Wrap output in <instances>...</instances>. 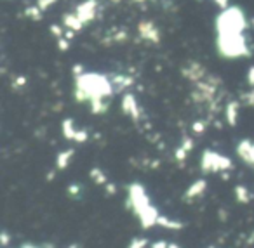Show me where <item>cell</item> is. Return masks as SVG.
Masks as SVG:
<instances>
[{
    "instance_id": "cell-1",
    "label": "cell",
    "mask_w": 254,
    "mask_h": 248,
    "mask_svg": "<svg viewBox=\"0 0 254 248\" xmlns=\"http://www.w3.org/2000/svg\"><path fill=\"white\" fill-rule=\"evenodd\" d=\"M73 80V96L77 99V102H87L89 104V102L96 101V99H110L115 94L108 75L85 71L84 75L75 77Z\"/></svg>"
},
{
    "instance_id": "cell-2",
    "label": "cell",
    "mask_w": 254,
    "mask_h": 248,
    "mask_svg": "<svg viewBox=\"0 0 254 248\" xmlns=\"http://www.w3.org/2000/svg\"><path fill=\"white\" fill-rule=\"evenodd\" d=\"M216 49L218 54L225 59H239V57L251 56V44L246 33H226L216 35Z\"/></svg>"
},
{
    "instance_id": "cell-3",
    "label": "cell",
    "mask_w": 254,
    "mask_h": 248,
    "mask_svg": "<svg viewBox=\"0 0 254 248\" xmlns=\"http://www.w3.org/2000/svg\"><path fill=\"white\" fill-rule=\"evenodd\" d=\"M216 35L226 33H244L247 30V16L239 5H228L216 16Z\"/></svg>"
},
{
    "instance_id": "cell-4",
    "label": "cell",
    "mask_w": 254,
    "mask_h": 248,
    "mask_svg": "<svg viewBox=\"0 0 254 248\" xmlns=\"http://www.w3.org/2000/svg\"><path fill=\"white\" fill-rule=\"evenodd\" d=\"M126 205L136 217H139L146 208H150L153 203L150 201V196H148V193H146L145 186L139 184V182H132V184L127 186Z\"/></svg>"
},
{
    "instance_id": "cell-5",
    "label": "cell",
    "mask_w": 254,
    "mask_h": 248,
    "mask_svg": "<svg viewBox=\"0 0 254 248\" xmlns=\"http://www.w3.org/2000/svg\"><path fill=\"white\" fill-rule=\"evenodd\" d=\"M233 168V161L228 156L218 153L214 149H204L200 156V170L204 174H218V172H230Z\"/></svg>"
},
{
    "instance_id": "cell-6",
    "label": "cell",
    "mask_w": 254,
    "mask_h": 248,
    "mask_svg": "<svg viewBox=\"0 0 254 248\" xmlns=\"http://www.w3.org/2000/svg\"><path fill=\"white\" fill-rule=\"evenodd\" d=\"M138 35L141 40H145V42H148V44H155V46H159L160 40H162V33H160L159 26H157L152 19H143V21H139Z\"/></svg>"
},
{
    "instance_id": "cell-7",
    "label": "cell",
    "mask_w": 254,
    "mask_h": 248,
    "mask_svg": "<svg viewBox=\"0 0 254 248\" xmlns=\"http://www.w3.org/2000/svg\"><path fill=\"white\" fill-rule=\"evenodd\" d=\"M99 2L98 0H82L80 4L75 7V14L80 18V21L84 23V26H87L89 23H92L98 16Z\"/></svg>"
},
{
    "instance_id": "cell-8",
    "label": "cell",
    "mask_w": 254,
    "mask_h": 248,
    "mask_svg": "<svg viewBox=\"0 0 254 248\" xmlns=\"http://www.w3.org/2000/svg\"><path fill=\"white\" fill-rule=\"evenodd\" d=\"M207 75H209V71L205 70L204 64H200L198 61H188V63L181 68V77L187 78V80L191 82V84L202 82Z\"/></svg>"
},
{
    "instance_id": "cell-9",
    "label": "cell",
    "mask_w": 254,
    "mask_h": 248,
    "mask_svg": "<svg viewBox=\"0 0 254 248\" xmlns=\"http://www.w3.org/2000/svg\"><path fill=\"white\" fill-rule=\"evenodd\" d=\"M120 108H122V113L126 116H129L134 122H139L141 120V108H139V102L136 99L134 94L131 92H126L122 96V101H120Z\"/></svg>"
},
{
    "instance_id": "cell-10",
    "label": "cell",
    "mask_w": 254,
    "mask_h": 248,
    "mask_svg": "<svg viewBox=\"0 0 254 248\" xmlns=\"http://www.w3.org/2000/svg\"><path fill=\"white\" fill-rule=\"evenodd\" d=\"M205 191H207V181H205V179H197V181L188 186V189L183 195V199L185 201H193V199L204 196Z\"/></svg>"
},
{
    "instance_id": "cell-11",
    "label": "cell",
    "mask_w": 254,
    "mask_h": 248,
    "mask_svg": "<svg viewBox=\"0 0 254 248\" xmlns=\"http://www.w3.org/2000/svg\"><path fill=\"white\" fill-rule=\"evenodd\" d=\"M110 80H112L113 91L115 92H126L127 89H131L134 85V78L131 75H124V73H112L108 75Z\"/></svg>"
},
{
    "instance_id": "cell-12",
    "label": "cell",
    "mask_w": 254,
    "mask_h": 248,
    "mask_svg": "<svg viewBox=\"0 0 254 248\" xmlns=\"http://www.w3.org/2000/svg\"><path fill=\"white\" fill-rule=\"evenodd\" d=\"M159 217H160L159 208H157L155 205H152L150 208H146L145 212L138 217L139 226H141L143 229H150V227L157 226V222H159Z\"/></svg>"
},
{
    "instance_id": "cell-13",
    "label": "cell",
    "mask_w": 254,
    "mask_h": 248,
    "mask_svg": "<svg viewBox=\"0 0 254 248\" xmlns=\"http://www.w3.org/2000/svg\"><path fill=\"white\" fill-rule=\"evenodd\" d=\"M193 148H195V141L191 139V137L185 136L183 139H181V144L176 148V151H174V158H176L178 163H183L188 158V154L193 151Z\"/></svg>"
},
{
    "instance_id": "cell-14",
    "label": "cell",
    "mask_w": 254,
    "mask_h": 248,
    "mask_svg": "<svg viewBox=\"0 0 254 248\" xmlns=\"http://www.w3.org/2000/svg\"><path fill=\"white\" fill-rule=\"evenodd\" d=\"M239 109H240V102L239 101H228L225 106V120L230 127H235L239 122Z\"/></svg>"
},
{
    "instance_id": "cell-15",
    "label": "cell",
    "mask_w": 254,
    "mask_h": 248,
    "mask_svg": "<svg viewBox=\"0 0 254 248\" xmlns=\"http://www.w3.org/2000/svg\"><path fill=\"white\" fill-rule=\"evenodd\" d=\"M63 26L66 30H70V32L77 33L84 28V23L80 21V18H78L73 11V12H66V14H63Z\"/></svg>"
},
{
    "instance_id": "cell-16",
    "label": "cell",
    "mask_w": 254,
    "mask_h": 248,
    "mask_svg": "<svg viewBox=\"0 0 254 248\" xmlns=\"http://www.w3.org/2000/svg\"><path fill=\"white\" fill-rule=\"evenodd\" d=\"M253 141L251 139H242L239 144H237V154L239 158L244 161V163L249 165V160H251V151H253Z\"/></svg>"
},
{
    "instance_id": "cell-17",
    "label": "cell",
    "mask_w": 254,
    "mask_h": 248,
    "mask_svg": "<svg viewBox=\"0 0 254 248\" xmlns=\"http://www.w3.org/2000/svg\"><path fill=\"white\" fill-rule=\"evenodd\" d=\"M73 154H75V149H71V148H70V149L60 151V153H58V156H56V168H58V170H64V168L70 165Z\"/></svg>"
},
{
    "instance_id": "cell-18",
    "label": "cell",
    "mask_w": 254,
    "mask_h": 248,
    "mask_svg": "<svg viewBox=\"0 0 254 248\" xmlns=\"http://www.w3.org/2000/svg\"><path fill=\"white\" fill-rule=\"evenodd\" d=\"M157 226L164 227V229L180 231V229H183V227H185V222H181V220H176V219H171V217H166V215H160Z\"/></svg>"
},
{
    "instance_id": "cell-19",
    "label": "cell",
    "mask_w": 254,
    "mask_h": 248,
    "mask_svg": "<svg viewBox=\"0 0 254 248\" xmlns=\"http://www.w3.org/2000/svg\"><path fill=\"white\" fill-rule=\"evenodd\" d=\"M233 193H235V199L239 203H242V205H247V203H251V199H253V195H251V191L244 184L235 186Z\"/></svg>"
},
{
    "instance_id": "cell-20",
    "label": "cell",
    "mask_w": 254,
    "mask_h": 248,
    "mask_svg": "<svg viewBox=\"0 0 254 248\" xmlns=\"http://www.w3.org/2000/svg\"><path fill=\"white\" fill-rule=\"evenodd\" d=\"M61 130H63V136L64 139L68 141H73L75 139V134H77V127H75L73 118H64L63 123H61Z\"/></svg>"
},
{
    "instance_id": "cell-21",
    "label": "cell",
    "mask_w": 254,
    "mask_h": 248,
    "mask_svg": "<svg viewBox=\"0 0 254 248\" xmlns=\"http://www.w3.org/2000/svg\"><path fill=\"white\" fill-rule=\"evenodd\" d=\"M92 115H105L110 108V99H96V101L89 102Z\"/></svg>"
},
{
    "instance_id": "cell-22",
    "label": "cell",
    "mask_w": 254,
    "mask_h": 248,
    "mask_svg": "<svg viewBox=\"0 0 254 248\" xmlns=\"http://www.w3.org/2000/svg\"><path fill=\"white\" fill-rule=\"evenodd\" d=\"M89 177L92 179V182L98 186H105L106 182H108V177H106V174L103 172V168L99 167H92L91 172H89Z\"/></svg>"
},
{
    "instance_id": "cell-23",
    "label": "cell",
    "mask_w": 254,
    "mask_h": 248,
    "mask_svg": "<svg viewBox=\"0 0 254 248\" xmlns=\"http://www.w3.org/2000/svg\"><path fill=\"white\" fill-rule=\"evenodd\" d=\"M127 39H129L127 30H119V32H115V33H110L112 44H124V42H127Z\"/></svg>"
},
{
    "instance_id": "cell-24",
    "label": "cell",
    "mask_w": 254,
    "mask_h": 248,
    "mask_svg": "<svg viewBox=\"0 0 254 248\" xmlns=\"http://www.w3.org/2000/svg\"><path fill=\"white\" fill-rule=\"evenodd\" d=\"M25 16L28 19H32V21H39V19L42 18V11H40L39 5H32V7H28L25 11Z\"/></svg>"
},
{
    "instance_id": "cell-25",
    "label": "cell",
    "mask_w": 254,
    "mask_h": 248,
    "mask_svg": "<svg viewBox=\"0 0 254 248\" xmlns=\"http://www.w3.org/2000/svg\"><path fill=\"white\" fill-rule=\"evenodd\" d=\"M240 102H244L246 106L254 108V89H251V91H247V92H242V96H240Z\"/></svg>"
},
{
    "instance_id": "cell-26",
    "label": "cell",
    "mask_w": 254,
    "mask_h": 248,
    "mask_svg": "<svg viewBox=\"0 0 254 248\" xmlns=\"http://www.w3.org/2000/svg\"><path fill=\"white\" fill-rule=\"evenodd\" d=\"M205 129H207V122L205 120H195L193 123H191V130H193L195 134H204L205 132Z\"/></svg>"
},
{
    "instance_id": "cell-27",
    "label": "cell",
    "mask_w": 254,
    "mask_h": 248,
    "mask_svg": "<svg viewBox=\"0 0 254 248\" xmlns=\"http://www.w3.org/2000/svg\"><path fill=\"white\" fill-rule=\"evenodd\" d=\"M66 191H68V196H70V198H78L80 193H82V186L77 184V182H73V184L68 186Z\"/></svg>"
},
{
    "instance_id": "cell-28",
    "label": "cell",
    "mask_w": 254,
    "mask_h": 248,
    "mask_svg": "<svg viewBox=\"0 0 254 248\" xmlns=\"http://www.w3.org/2000/svg\"><path fill=\"white\" fill-rule=\"evenodd\" d=\"M87 139H89V134H87V130H84V129H78V130H77V134H75V139H73V143H77V144H84Z\"/></svg>"
},
{
    "instance_id": "cell-29",
    "label": "cell",
    "mask_w": 254,
    "mask_h": 248,
    "mask_svg": "<svg viewBox=\"0 0 254 248\" xmlns=\"http://www.w3.org/2000/svg\"><path fill=\"white\" fill-rule=\"evenodd\" d=\"M146 245H148V240H146V238H134L127 248H146Z\"/></svg>"
},
{
    "instance_id": "cell-30",
    "label": "cell",
    "mask_w": 254,
    "mask_h": 248,
    "mask_svg": "<svg viewBox=\"0 0 254 248\" xmlns=\"http://www.w3.org/2000/svg\"><path fill=\"white\" fill-rule=\"evenodd\" d=\"M58 0H37V5L40 7V11L42 12H46L49 7H53L54 4H56Z\"/></svg>"
},
{
    "instance_id": "cell-31",
    "label": "cell",
    "mask_w": 254,
    "mask_h": 248,
    "mask_svg": "<svg viewBox=\"0 0 254 248\" xmlns=\"http://www.w3.org/2000/svg\"><path fill=\"white\" fill-rule=\"evenodd\" d=\"M51 33L56 37V40L63 39V37H64V32H63V28H61L60 25H51Z\"/></svg>"
},
{
    "instance_id": "cell-32",
    "label": "cell",
    "mask_w": 254,
    "mask_h": 248,
    "mask_svg": "<svg viewBox=\"0 0 254 248\" xmlns=\"http://www.w3.org/2000/svg\"><path fill=\"white\" fill-rule=\"evenodd\" d=\"M58 47H60V50H68V47H70V40H68L66 37L58 39Z\"/></svg>"
},
{
    "instance_id": "cell-33",
    "label": "cell",
    "mask_w": 254,
    "mask_h": 248,
    "mask_svg": "<svg viewBox=\"0 0 254 248\" xmlns=\"http://www.w3.org/2000/svg\"><path fill=\"white\" fill-rule=\"evenodd\" d=\"M14 85L16 89H21V87H25L26 85V77H23V75H19V77H16V80H14Z\"/></svg>"
},
{
    "instance_id": "cell-34",
    "label": "cell",
    "mask_w": 254,
    "mask_h": 248,
    "mask_svg": "<svg viewBox=\"0 0 254 248\" xmlns=\"http://www.w3.org/2000/svg\"><path fill=\"white\" fill-rule=\"evenodd\" d=\"M247 84H249L251 89H254V66H251L247 70Z\"/></svg>"
},
{
    "instance_id": "cell-35",
    "label": "cell",
    "mask_w": 254,
    "mask_h": 248,
    "mask_svg": "<svg viewBox=\"0 0 254 248\" xmlns=\"http://www.w3.org/2000/svg\"><path fill=\"white\" fill-rule=\"evenodd\" d=\"M71 73H73V78H75V77H80V75H84L85 70H84V66H82V64H75V66L71 68Z\"/></svg>"
},
{
    "instance_id": "cell-36",
    "label": "cell",
    "mask_w": 254,
    "mask_h": 248,
    "mask_svg": "<svg viewBox=\"0 0 254 248\" xmlns=\"http://www.w3.org/2000/svg\"><path fill=\"white\" fill-rule=\"evenodd\" d=\"M169 247V241H164V240H159V241H153L150 245V248H167Z\"/></svg>"
},
{
    "instance_id": "cell-37",
    "label": "cell",
    "mask_w": 254,
    "mask_h": 248,
    "mask_svg": "<svg viewBox=\"0 0 254 248\" xmlns=\"http://www.w3.org/2000/svg\"><path fill=\"white\" fill-rule=\"evenodd\" d=\"M103 188H105L106 195H115V193H117V186L112 184V182H106V184L103 186Z\"/></svg>"
},
{
    "instance_id": "cell-38",
    "label": "cell",
    "mask_w": 254,
    "mask_h": 248,
    "mask_svg": "<svg viewBox=\"0 0 254 248\" xmlns=\"http://www.w3.org/2000/svg\"><path fill=\"white\" fill-rule=\"evenodd\" d=\"M0 236H2V247L9 248V241H11V238H9V233H7V231H4V233L0 234Z\"/></svg>"
},
{
    "instance_id": "cell-39",
    "label": "cell",
    "mask_w": 254,
    "mask_h": 248,
    "mask_svg": "<svg viewBox=\"0 0 254 248\" xmlns=\"http://www.w3.org/2000/svg\"><path fill=\"white\" fill-rule=\"evenodd\" d=\"M212 2H214V4L218 5L219 9H221V11H223V9H226V7L230 5V0H212Z\"/></svg>"
},
{
    "instance_id": "cell-40",
    "label": "cell",
    "mask_w": 254,
    "mask_h": 248,
    "mask_svg": "<svg viewBox=\"0 0 254 248\" xmlns=\"http://www.w3.org/2000/svg\"><path fill=\"white\" fill-rule=\"evenodd\" d=\"M131 4H136V5H145L146 4V0H129Z\"/></svg>"
},
{
    "instance_id": "cell-41",
    "label": "cell",
    "mask_w": 254,
    "mask_h": 248,
    "mask_svg": "<svg viewBox=\"0 0 254 248\" xmlns=\"http://www.w3.org/2000/svg\"><path fill=\"white\" fill-rule=\"evenodd\" d=\"M249 165L254 167V144H253V151H251V160H249Z\"/></svg>"
},
{
    "instance_id": "cell-42",
    "label": "cell",
    "mask_w": 254,
    "mask_h": 248,
    "mask_svg": "<svg viewBox=\"0 0 254 248\" xmlns=\"http://www.w3.org/2000/svg\"><path fill=\"white\" fill-rule=\"evenodd\" d=\"M21 248H44V247H35V245H23Z\"/></svg>"
},
{
    "instance_id": "cell-43",
    "label": "cell",
    "mask_w": 254,
    "mask_h": 248,
    "mask_svg": "<svg viewBox=\"0 0 254 248\" xmlns=\"http://www.w3.org/2000/svg\"><path fill=\"white\" fill-rule=\"evenodd\" d=\"M167 248H181V247H180V245H176V243H169V247H167Z\"/></svg>"
},
{
    "instance_id": "cell-44",
    "label": "cell",
    "mask_w": 254,
    "mask_h": 248,
    "mask_svg": "<svg viewBox=\"0 0 254 248\" xmlns=\"http://www.w3.org/2000/svg\"><path fill=\"white\" fill-rule=\"evenodd\" d=\"M249 243H254V233L251 234V238H249Z\"/></svg>"
},
{
    "instance_id": "cell-45",
    "label": "cell",
    "mask_w": 254,
    "mask_h": 248,
    "mask_svg": "<svg viewBox=\"0 0 254 248\" xmlns=\"http://www.w3.org/2000/svg\"><path fill=\"white\" fill-rule=\"evenodd\" d=\"M110 2H112V4H120L122 0H110Z\"/></svg>"
},
{
    "instance_id": "cell-46",
    "label": "cell",
    "mask_w": 254,
    "mask_h": 248,
    "mask_svg": "<svg viewBox=\"0 0 254 248\" xmlns=\"http://www.w3.org/2000/svg\"><path fill=\"white\" fill-rule=\"evenodd\" d=\"M68 248H78V245H75V243H73V245H70Z\"/></svg>"
},
{
    "instance_id": "cell-47",
    "label": "cell",
    "mask_w": 254,
    "mask_h": 248,
    "mask_svg": "<svg viewBox=\"0 0 254 248\" xmlns=\"http://www.w3.org/2000/svg\"><path fill=\"white\" fill-rule=\"evenodd\" d=\"M251 23H253V26H254V18H253V21H251Z\"/></svg>"
},
{
    "instance_id": "cell-48",
    "label": "cell",
    "mask_w": 254,
    "mask_h": 248,
    "mask_svg": "<svg viewBox=\"0 0 254 248\" xmlns=\"http://www.w3.org/2000/svg\"><path fill=\"white\" fill-rule=\"evenodd\" d=\"M209 248H214V247H209Z\"/></svg>"
}]
</instances>
